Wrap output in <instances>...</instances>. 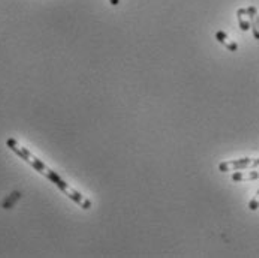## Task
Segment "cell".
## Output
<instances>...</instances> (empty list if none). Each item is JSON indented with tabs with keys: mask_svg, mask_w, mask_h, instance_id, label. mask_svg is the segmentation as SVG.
Masks as SVG:
<instances>
[{
	"mask_svg": "<svg viewBox=\"0 0 259 258\" xmlns=\"http://www.w3.org/2000/svg\"><path fill=\"white\" fill-rule=\"evenodd\" d=\"M216 39L220 42V44H224L228 50H231V51H237L238 50V45H237V42H234V41H230V38H228V35L224 32V30H219L218 33H216Z\"/></svg>",
	"mask_w": 259,
	"mask_h": 258,
	"instance_id": "cell-6",
	"label": "cell"
},
{
	"mask_svg": "<svg viewBox=\"0 0 259 258\" xmlns=\"http://www.w3.org/2000/svg\"><path fill=\"white\" fill-rule=\"evenodd\" d=\"M110 3H111L112 6H117V5L120 3V0H110Z\"/></svg>",
	"mask_w": 259,
	"mask_h": 258,
	"instance_id": "cell-9",
	"label": "cell"
},
{
	"mask_svg": "<svg viewBox=\"0 0 259 258\" xmlns=\"http://www.w3.org/2000/svg\"><path fill=\"white\" fill-rule=\"evenodd\" d=\"M255 159L252 158H242V159H236V161H228V162H222L219 165V170L222 173H228V171H240V170H248L254 167ZM255 168V167H254Z\"/></svg>",
	"mask_w": 259,
	"mask_h": 258,
	"instance_id": "cell-3",
	"label": "cell"
},
{
	"mask_svg": "<svg viewBox=\"0 0 259 258\" xmlns=\"http://www.w3.org/2000/svg\"><path fill=\"white\" fill-rule=\"evenodd\" d=\"M57 188L62 191V192H64L72 201H75L80 207H82V209H86V210H88L90 207H92V201L90 200H87L82 194H80L78 191H75L69 183H66L64 180H62L58 185H57Z\"/></svg>",
	"mask_w": 259,
	"mask_h": 258,
	"instance_id": "cell-2",
	"label": "cell"
},
{
	"mask_svg": "<svg viewBox=\"0 0 259 258\" xmlns=\"http://www.w3.org/2000/svg\"><path fill=\"white\" fill-rule=\"evenodd\" d=\"M6 146L12 150V152H15L21 159H24L27 164H30L36 171H39L40 174H44L46 179H50L56 186L63 180L56 171H52L51 168H48L40 159H38L28 149H26V147H22V146H20L18 143H16V140H14V138H9L8 141H6Z\"/></svg>",
	"mask_w": 259,
	"mask_h": 258,
	"instance_id": "cell-1",
	"label": "cell"
},
{
	"mask_svg": "<svg viewBox=\"0 0 259 258\" xmlns=\"http://www.w3.org/2000/svg\"><path fill=\"white\" fill-rule=\"evenodd\" d=\"M248 15L250 18V27H252V32H254V36L255 39H259V14L258 8L256 6H249L248 8Z\"/></svg>",
	"mask_w": 259,
	"mask_h": 258,
	"instance_id": "cell-4",
	"label": "cell"
},
{
	"mask_svg": "<svg viewBox=\"0 0 259 258\" xmlns=\"http://www.w3.org/2000/svg\"><path fill=\"white\" fill-rule=\"evenodd\" d=\"M249 209L250 210H258L259 209V200H256V198H254L250 203H249Z\"/></svg>",
	"mask_w": 259,
	"mask_h": 258,
	"instance_id": "cell-8",
	"label": "cell"
},
{
	"mask_svg": "<svg viewBox=\"0 0 259 258\" xmlns=\"http://www.w3.org/2000/svg\"><path fill=\"white\" fill-rule=\"evenodd\" d=\"M256 195H258V198H259V191H258V194H256Z\"/></svg>",
	"mask_w": 259,
	"mask_h": 258,
	"instance_id": "cell-10",
	"label": "cell"
},
{
	"mask_svg": "<svg viewBox=\"0 0 259 258\" xmlns=\"http://www.w3.org/2000/svg\"><path fill=\"white\" fill-rule=\"evenodd\" d=\"M259 173L258 171H249V173H243L242 170L232 174V180L234 182H249V180H258Z\"/></svg>",
	"mask_w": 259,
	"mask_h": 258,
	"instance_id": "cell-5",
	"label": "cell"
},
{
	"mask_svg": "<svg viewBox=\"0 0 259 258\" xmlns=\"http://www.w3.org/2000/svg\"><path fill=\"white\" fill-rule=\"evenodd\" d=\"M244 15H248V8H240V9L237 11L238 23H240L242 30H243V32H248V30H250L252 27H250V21H248V20L244 18Z\"/></svg>",
	"mask_w": 259,
	"mask_h": 258,
	"instance_id": "cell-7",
	"label": "cell"
}]
</instances>
